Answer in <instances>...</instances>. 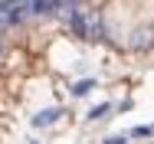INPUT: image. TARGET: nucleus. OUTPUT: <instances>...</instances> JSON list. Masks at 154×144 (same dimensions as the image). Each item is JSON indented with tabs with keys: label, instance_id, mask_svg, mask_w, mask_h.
I'll return each instance as SVG.
<instances>
[{
	"label": "nucleus",
	"instance_id": "nucleus-1",
	"mask_svg": "<svg viewBox=\"0 0 154 144\" xmlns=\"http://www.w3.org/2000/svg\"><path fill=\"white\" fill-rule=\"evenodd\" d=\"M59 115H62V108H49V112H39V115L33 118V124H36V128H43V124H53V121H56Z\"/></svg>",
	"mask_w": 154,
	"mask_h": 144
},
{
	"label": "nucleus",
	"instance_id": "nucleus-4",
	"mask_svg": "<svg viewBox=\"0 0 154 144\" xmlns=\"http://www.w3.org/2000/svg\"><path fill=\"white\" fill-rule=\"evenodd\" d=\"M108 108H112V105H98V108L89 112V118H92V121H95V118H105V115H108Z\"/></svg>",
	"mask_w": 154,
	"mask_h": 144
},
{
	"label": "nucleus",
	"instance_id": "nucleus-3",
	"mask_svg": "<svg viewBox=\"0 0 154 144\" xmlns=\"http://www.w3.org/2000/svg\"><path fill=\"white\" fill-rule=\"evenodd\" d=\"M92 88H95V82H92V79H82L79 85H72V92H75V95H85V92H92Z\"/></svg>",
	"mask_w": 154,
	"mask_h": 144
},
{
	"label": "nucleus",
	"instance_id": "nucleus-2",
	"mask_svg": "<svg viewBox=\"0 0 154 144\" xmlns=\"http://www.w3.org/2000/svg\"><path fill=\"white\" fill-rule=\"evenodd\" d=\"M128 134H131V138H151V134H154V124H138V128H131Z\"/></svg>",
	"mask_w": 154,
	"mask_h": 144
},
{
	"label": "nucleus",
	"instance_id": "nucleus-5",
	"mask_svg": "<svg viewBox=\"0 0 154 144\" xmlns=\"http://www.w3.org/2000/svg\"><path fill=\"white\" fill-rule=\"evenodd\" d=\"M30 144H36V141H30Z\"/></svg>",
	"mask_w": 154,
	"mask_h": 144
}]
</instances>
